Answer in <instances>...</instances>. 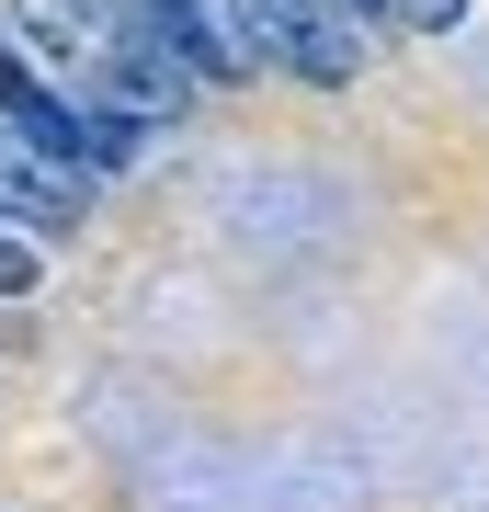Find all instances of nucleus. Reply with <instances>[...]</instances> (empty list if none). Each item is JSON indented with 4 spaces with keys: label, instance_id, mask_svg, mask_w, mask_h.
Instances as JSON below:
<instances>
[{
    "label": "nucleus",
    "instance_id": "nucleus-1",
    "mask_svg": "<svg viewBox=\"0 0 489 512\" xmlns=\"http://www.w3.org/2000/svg\"><path fill=\"white\" fill-rule=\"evenodd\" d=\"M12 46L35 57L57 92H80L114 137H137V148H148V126H160L182 92H194V69L148 35L126 0H12Z\"/></svg>",
    "mask_w": 489,
    "mask_h": 512
},
{
    "label": "nucleus",
    "instance_id": "nucleus-2",
    "mask_svg": "<svg viewBox=\"0 0 489 512\" xmlns=\"http://www.w3.org/2000/svg\"><path fill=\"white\" fill-rule=\"evenodd\" d=\"M0 126H12V137H35L57 171H80V183H114V171L137 160V137H114L80 92H57V80H46L12 35H0Z\"/></svg>",
    "mask_w": 489,
    "mask_h": 512
},
{
    "label": "nucleus",
    "instance_id": "nucleus-3",
    "mask_svg": "<svg viewBox=\"0 0 489 512\" xmlns=\"http://www.w3.org/2000/svg\"><path fill=\"white\" fill-rule=\"evenodd\" d=\"M80 205H91L80 171H57L35 137H12V126H0V228H12V239H35V228H69Z\"/></svg>",
    "mask_w": 489,
    "mask_h": 512
},
{
    "label": "nucleus",
    "instance_id": "nucleus-4",
    "mask_svg": "<svg viewBox=\"0 0 489 512\" xmlns=\"http://www.w3.org/2000/svg\"><path fill=\"white\" fill-rule=\"evenodd\" d=\"M126 12H137V23H148V35H160L194 80H251V69H262V57L228 35V12H217V0H126Z\"/></svg>",
    "mask_w": 489,
    "mask_h": 512
},
{
    "label": "nucleus",
    "instance_id": "nucleus-5",
    "mask_svg": "<svg viewBox=\"0 0 489 512\" xmlns=\"http://www.w3.org/2000/svg\"><path fill=\"white\" fill-rule=\"evenodd\" d=\"M23 285H35V251H23L12 228H0V296H23Z\"/></svg>",
    "mask_w": 489,
    "mask_h": 512
},
{
    "label": "nucleus",
    "instance_id": "nucleus-6",
    "mask_svg": "<svg viewBox=\"0 0 489 512\" xmlns=\"http://www.w3.org/2000/svg\"><path fill=\"white\" fill-rule=\"evenodd\" d=\"M399 12H410V23H433V35H444V23L467 12V0H399Z\"/></svg>",
    "mask_w": 489,
    "mask_h": 512
}]
</instances>
